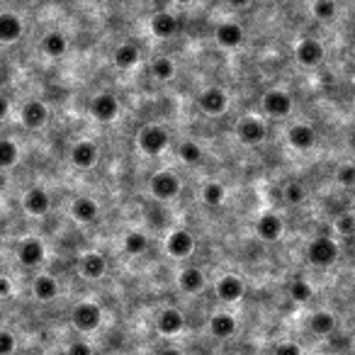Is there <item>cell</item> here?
Here are the masks:
<instances>
[{
	"instance_id": "6da1fadb",
	"label": "cell",
	"mask_w": 355,
	"mask_h": 355,
	"mask_svg": "<svg viewBox=\"0 0 355 355\" xmlns=\"http://www.w3.org/2000/svg\"><path fill=\"white\" fill-rule=\"evenodd\" d=\"M168 146H170V134L168 129L161 127V124H146V127L139 129V134H136V149L146 156L163 154Z\"/></svg>"
},
{
	"instance_id": "7a4b0ae2",
	"label": "cell",
	"mask_w": 355,
	"mask_h": 355,
	"mask_svg": "<svg viewBox=\"0 0 355 355\" xmlns=\"http://www.w3.org/2000/svg\"><path fill=\"white\" fill-rule=\"evenodd\" d=\"M149 190H151V195L161 202L175 200V197L181 195V178L175 173H170V170H159V173L151 175Z\"/></svg>"
},
{
	"instance_id": "3957f363",
	"label": "cell",
	"mask_w": 355,
	"mask_h": 355,
	"mask_svg": "<svg viewBox=\"0 0 355 355\" xmlns=\"http://www.w3.org/2000/svg\"><path fill=\"white\" fill-rule=\"evenodd\" d=\"M268 136V127L261 117H253V114H246V117L239 119L236 124V139L241 141L243 146H261Z\"/></svg>"
},
{
	"instance_id": "277c9868",
	"label": "cell",
	"mask_w": 355,
	"mask_h": 355,
	"mask_svg": "<svg viewBox=\"0 0 355 355\" xmlns=\"http://www.w3.org/2000/svg\"><path fill=\"white\" fill-rule=\"evenodd\" d=\"M103 321V309L98 307L95 302H81L73 307L71 312V324L76 326L81 334H90L95 331Z\"/></svg>"
},
{
	"instance_id": "5b68a950",
	"label": "cell",
	"mask_w": 355,
	"mask_h": 355,
	"mask_svg": "<svg viewBox=\"0 0 355 355\" xmlns=\"http://www.w3.org/2000/svg\"><path fill=\"white\" fill-rule=\"evenodd\" d=\"M307 258L312 265L326 268V265L336 263V258H338V243L331 236H316L314 241L307 246Z\"/></svg>"
},
{
	"instance_id": "8992f818",
	"label": "cell",
	"mask_w": 355,
	"mask_h": 355,
	"mask_svg": "<svg viewBox=\"0 0 355 355\" xmlns=\"http://www.w3.org/2000/svg\"><path fill=\"white\" fill-rule=\"evenodd\" d=\"M324 57H326L324 44H321L319 39H314V37H302V39L297 41V47H294V59H297V63L304 68L319 66V63L324 61Z\"/></svg>"
},
{
	"instance_id": "52a82bcc",
	"label": "cell",
	"mask_w": 355,
	"mask_h": 355,
	"mask_svg": "<svg viewBox=\"0 0 355 355\" xmlns=\"http://www.w3.org/2000/svg\"><path fill=\"white\" fill-rule=\"evenodd\" d=\"M256 236L265 243H275L285 232V221L278 212H263L261 216L256 219V227H253Z\"/></svg>"
},
{
	"instance_id": "ba28073f",
	"label": "cell",
	"mask_w": 355,
	"mask_h": 355,
	"mask_svg": "<svg viewBox=\"0 0 355 355\" xmlns=\"http://www.w3.org/2000/svg\"><path fill=\"white\" fill-rule=\"evenodd\" d=\"M261 108H263V112L270 114V117H287L294 108V100L287 90L273 88V90H268V93L263 95Z\"/></svg>"
},
{
	"instance_id": "9c48e42d",
	"label": "cell",
	"mask_w": 355,
	"mask_h": 355,
	"mask_svg": "<svg viewBox=\"0 0 355 355\" xmlns=\"http://www.w3.org/2000/svg\"><path fill=\"white\" fill-rule=\"evenodd\" d=\"M197 105H200V110L205 114H212V117H216V114H224L229 108V95L224 88H216V85H210L205 88L200 95H197Z\"/></svg>"
},
{
	"instance_id": "30bf717a",
	"label": "cell",
	"mask_w": 355,
	"mask_h": 355,
	"mask_svg": "<svg viewBox=\"0 0 355 355\" xmlns=\"http://www.w3.org/2000/svg\"><path fill=\"white\" fill-rule=\"evenodd\" d=\"M90 114H93L98 122L108 124V122H114L119 114V100L117 95H112L110 90H103V93L93 95L90 100Z\"/></svg>"
},
{
	"instance_id": "8fae6325",
	"label": "cell",
	"mask_w": 355,
	"mask_h": 355,
	"mask_svg": "<svg viewBox=\"0 0 355 355\" xmlns=\"http://www.w3.org/2000/svg\"><path fill=\"white\" fill-rule=\"evenodd\" d=\"M165 253H168L170 258H178V261L190 258L192 253H195V236H192L187 229H175V232H170L168 239H165Z\"/></svg>"
},
{
	"instance_id": "7c38bea8",
	"label": "cell",
	"mask_w": 355,
	"mask_h": 355,
	"mask_svg": "<svg viewBox=\"0 0 355 355\" xmlns=\"http://www.w3.org/2000/svg\"><path fill=\"white\" fill-rule=\"evenodd\" d=\"M20 122L25 124L27 129H32V132H37V129L47 127L49 122V108L47 103H41V100H27L25 105H22L20 110Z\"/></svg>"
},
{
	"instance_id": "4fadbf2b",
	"label": "cell",
	"mask_w": 355,
	"mask_h": 355,
	"mask_svg": "<svg viewBox=\"0 0 355 355\" xmlns=\"http://www.w3.org/2000/svg\"><path fill=\"white\" fill-rule=\"evenodd\" d=\"M22 210L30 216H44L52 210V195L41 185H34L22 195Z\"/></svg>"
},
{
	"instance_id": "5bb4252c",
	"label": "cell",
	"mask_w": 355,
	"mask_h": 355,
	"mask_svg": "<svg viewBox=\"0 0 355 355\" xmlns=\"http://www.w3.org/2000/svg\"><path fill=\"white\" fill-rule=\"evenodd\" d=\"M246 39V32L239 22L227 20V22H219L214 30V41L219 44L221 49H239Z\"/></svg>"
},
{
	"instance_id": "9a60e30c",
	"label": "cell",
	"mask_w": 355,
	"mask_h": 355,
	"mask_svg": "<svg viewBox=\"0 0 355 355\" xmlns=\"http://www.w3.org/2000/svg\"><path fill=\"white\" fill-rule=\"evenodd\" d=\"M98 159H100V149H98V144H95V141L81 139V141H76V144H73V149H71V163L76 165V168H81V170L95 168Z\"/></svg>"
},
{
	"instance_id": "2e32d148",
	"label": "cell",
	"mask_w": 355,
	"mask_h": 355,
	"mask_svg": "<svg viewBox=\"0 0 355 355\" xmlns=\"http://www.w3.org/2000/svg\"><path fill=\"white\" fill-rule=\"evenodd\" d=\"M214 292L221 302L234 304V302H239V299H243V294H246V283H243L239 275L229 273V275H224V278L216 280Z\"/></svg>"
},
{
	"instance_id": "e0dca14e",
	"label": "cell",
	"mask_w": 355,
	"mask_h": 355,
	"mask_svg": "<svg viewBox=\"0 0 355 355\" xmlns=\"http://www.w3.org/2000/svg\"><path fill=\"white\" fill-rule=\"evenodd\" d=\"M287 141L297 151H312L316 146V132L312 124L297 122L287 129Z\"/></svg>"
},
{
	"instance_id": "ac0fdd59",
	"label": "cell",
	"mask_w": 355,
	"mask_h": 355,
	"mask_svg": "<svg viewBox=\"0 0 355 355\" xmlns=\"http://www.w3.org/2000/svg\"><path fill=\"white\" fill-rule=\"evenodd\" d=\"M78 273L85 280H100L108 273V261H105V256L98 251L83 253L81 261H78Z\"/></svg>"
},
{
	"instance_id": "d6986e66",
	"label": "cell",
	"mask_w": 355,
	"mask_h": 355,
	"mask_svg": "<svg viewBox=\"0 0 355 355\" xmlns=\"http://www.w3.org/2000/svg\"><path fill=\"white\" fill-rule=\"evenodd\" d=\"M17 261H20L25 268H37V265H41V263H44V243L34 236L20 241V246H17Z\"/></svg>"
},
{
	"instance_id": "ffe728a7",
	"label": "cell",
	"mask_w": 355,
	"mask_h": 355,
	"mask_svg": "<svg viewBox=\"0 0 355 355\" xmlns=\"http://www.w3.org/2000/svg\"><path fill=\"white\" fill-rule=\"evenodd\" d=\"M183 326H185V316L181 314V309H175V307L161 309L159 316H156V329H159V334H163V336L181 334Z\"/></svg>"
},
{
	"instance_id": "44dd1931",
	"label": "cell",
	"mask_w": 355,
	"mask_h": 355,
	"mask_svg": "<svg viewBox=\"0 0 355 355\" xmlns=\"http://www.w3.org/2000/svg\"><path fill=\"white\" fill-rule=\"evenodd\" d=\"M71 216L78 221V224H93V221H98V216H100V205L90 195H81L73 200Z\"/></svg>"
},
{
	"instance_id": "7402d4cb",
	"label": "cell",
	"mask_w": 355,
	"mask_h": 355,
	"mask_svg": "<svg viewBox=\"0 0 355 355\" xmlns=\"http://www.w3.org/2000/svg\"><path fill=\"white\" fill-rule=\"evenodd\" d=\"M25 34V22L15 12H0V41L12 44Z\"/></svg>"
},
{
	"instance_id": "603a6c76",
	"label": "cell",
	"mask_w": 355,
	"mask_h": 355,
	"mask_svg": "<svg viewBox=\"0 0 355 355\" xmlns=\"http://www.w3.org/2000/svg\"><path fill=\"white\" fill-rule=\"evenodd\" d=\"M39 52L49 59H61L68 52V39L63 32H47L39 41Z\"/></svg>"
},
{
	"instance_id": "cb8c5ba5",
	"label": "cell",
	"mask_w": 355,
	"mask_h": 355,
	"mask_svg": "<svg viewBox=\"0 0 355 355\" xmlns=\"http://www.w3.org/2000/svg\"><path fill=\"white\" fill-rule=\"evenodd\" d=\"M178 30H181V22H178V17H175L173 12L163 10L151 17V32H154V37H159V39H170V37L178 34Z\"/></svg>"
},
{
	"instance_id": "d4e9b609",
	"label": "cell",
	"mask_w": 355,
	"mask_h": 355,
	"mask_svg": "<svg viewBox=\"0 0 355 355\" xmlns=\"http://www.w3.org/2000/svg\"><path fill=\"white\" fill-rule=\"evenodd\" d=\"M205 285H207L205 273H202L200 268H195V265L183 268L181 275H178V287L185 294H200L202 290H205Z\"/></svg>"
},
{
	"instance_id": "484cf974",
	"label": "cell",
	"mask_w": 355,
	"mask_h": 355,
	"mask_svg": "<svg viewBox=\"0 0 355 355\" xmlns=\"http://www.w3.org/2000/svg\"><path fill=\"white\" fill-rule=\"evenodd\" d=\"M112 59H114V66H117L119 71H132V68L141 61V52H139V47H136V44L124 41V44H119V47L114 49Z\"/></svg>"
},
{
	"instance_id": "4316f807",
	"label": "cell",
	"mask_w": 355,
	"mask_h": 355,
	"mask_svg": "<svg viewBox=\"0 0 355 355\" xmlns=\"http://www.w3.org/2000/svg\"><path fill=\"white\" fill-rule=\"evenodd\" d=\"M32 292H34V297L39 299V302H52V299L59 297V283L57 278H52V275L41 273L34 278V283H32Z\"/></svg>"
},
{
	"instance_id": "83f0119b",
	"label": "cell",
	"mask_w": 355,
	"mask_h": 355,
	"mask_svg": "<svg viewBox=\"0 0 355 355\" xmlns=\"http://www.w3.org/2000/svg\"><path fill=\"white\" fill-rule=\"evenodd\" d=\"M236 329H239L236 319L232 314H227V312H219V314H214L210 319V331L216 338H232L236 334Z\"/></svg>"
},
{
	"instance_id": "f1b7e54d",
	"label": "cell",
	"mask_w": 355,
	"mask_h": 355,
	"mask_svg": "<svg viewBox=\"0 0 355 355\" xmlns=\"http://www.w3.org/2000/svg\"><path fill=\"white\" fill-rule=\"evenodd\" d=\"M336 326H338V321H336V316L331 314V312H326V309H319V312H314V314L309 316V329L314 331L316 336L336 334Z\"/></svg>"
},
{
	"instance_id": "f546056e",
	"label": "cell",
	"mask_w": 355,
	"mask_h": 355,
	"mask_svg": "<svg viewBox=\"0 0 355 355\" xmlns=\"http://www.w3.org/2000/svg\"><path fill=\"white\" fill-rule=\"evenodd\" d=\"M122 248L127 256H141V253L149 251V236L144 232H127L122 239Z\"/></svg>"
},
{
	"instance_id": "4dcf8cb0",
	"label": "cell",
	"mask_w": 355,
	"mask_h": 355,
	"mask_svg": "<svg viewBox=\"0 0 355 355\" xmlns=\"http://www.w3.org/2000/svg\"><path fill=\"white\" fill-rule=\"evenodd\" d=\"M202 202H205L207 207H221L224 205V200H227V187L221 185V183L216 181H210L202 185V192H200Z\"/></svg>"
},
{
	"instance_id": "1f68e13d",
	"label": "cell",
	"mask_w": 355,
	"mask_h": 355,
	"mask_svg": "<svg viewBox=\"0 0 355 355\" xmlns=\"http://www.w3.org/2000/svg\"><path fill=\"white\" fill-rule=\"evenodd\" d=\"M175 73H178V66H175L173 59H168V57H156L154 61H151V76H154L156 81H161V83L173 81Z\"/></svg>"
},
{
	"instance_id": "d6a6232c",
	"label": "cell",
	"mask_w": 355,
	"mask_h": 355,
	"mask_svg": "<svg viewBox=\"0 0 355 355\" xmlns=\"http://www.w3.org/2000/svg\"><path fill=\"white\" fill-rule=\"evenodd\" d=\"M175 154H178V159L183 161V163L185 165H197L202 161V146L197 144V141H181V144H178V149H175Z\"/></svg>"
},
{
	"instance_id": "836d02e7",
	"label": "cell",
	"mask_w": 355,
	"mask_h": 355,
	"mask_svg": "<svg viewBox=\"0 0 355 355\" xmlns=\"http://www.w3.org/2000/svg\"><path fill=\"white\" fill-rule=\"evenodd\" d=\"M20 161V146L12 139H0V170H8Z\"/></svg>"
},
{
	"instance_id": "e575fe53",
	"label": "cell",
	"mask_w": 355,
	"mask_h": 355,
	"mask_svg": "<svg viewBox=\"0 0 355 355\" xmlns=\"http://www.w3.org/2000/svg\"><path fill=\"white\" fill-rule=\"evenodd\" d=\"M312 15L321 22H331L338 15V6L336 0H312Z\"/></svg>"
},
{
	"instance_id": "d590c367",
	"label": "cell",
	"mask_w": 355,
	"mask_h": 355,
	"mask_svg": "<svg viewBox=\"0 0 355 355\" xmlns=\"http://www.w3.org/2000/svg\"><path fill=\"white\" fill-rule=\"evenodd\" d=\"M290 297H292L294 302L304 304V302H309V299L314 297V287H312L307 280L297 278V280H292V285H290Z\"/></svg>"
},
{
	"instance_id": "8d00e7d4",
	"label": "cell",
	"mask_w": 355,
	"mask_h": 355,
	"mask_svg": "<svg viewBox=\"0 0 355 355\" xmlns=\"http://www.w3.org/2000/svg\"><path fill=\"white\" fill-rule=\"evenodd\" d=\"M304 200H307V187H304L302 183H297V181L287 183V187H285V202H287V205H292V207H299Z\"/></svg>"
},
{
	"instance_id": "74e56055",
	"label": "cell",
	"mask_w": 355,
	"mask_h": 355,
	"mask_svg": "<svg viewBox=\"0 0 355 355\" xmlns=\"http://www.w3.org/2000/svg\"><path fill=\"white\" fill-rule=\"evenodd\" d=\"M334 229L341 236H355V214L353 212H343V214L336 216Z\"/></svg>"
},
{
	"instance_id": "f35d334b",
	"label": "cell",
	"mask_w": 355,
	"mask_h": 355,
	"mask_svg": "<svg viewBox=\"0 0 355 355\" xmlns=\"http://www.w3.org/2000/svg\"><path fill=\"white\" fill-rule=\"evenodd\" d=\"M334 175L341 187H355V163H341Z\"/></svg>"
},
{
	"instance_id": "ab89813d",
	"label": "cell",
	"mask_w": 355,
	"mask_h": 355,
	"mask_svg": "<svg viewBox=\"0 0 355 355\" xmlns=\"http://www.w3.org/2000/svg\"><path fill=\"white\" fill-rule=\"evenodd\" d=\"M17 348V338L10 331H0V355H12Z\"/></svg>"
},
{
	"instance_id": "60d3db41",
	"label": "cell",
	"mask_w": 355,
	"mask_h": 355,
	"mask_svg": "<svg viewBox=\"0 0 355 355\" xmlns=\"http://www.w3.org/2000/svg\"><path fill=\"white\" fill-rule=\"evenodd\" d=\"M66 355H95V353L90 348V343H85V341H73L66 348Z\"/></svg>"
},
{
	"instance_id": "b9f144b4",
	"label": "cell",
	"mask_w": 355,
	"mask_h": 355,
	"mask_svg": "<svg viewBox=\"0 0 355 355\" xmlns=\"http://www.w3.org/2000/svg\"><path fill=\"white\" fill-rule=\"evenodd\" d=\"M273 355H302V348L292 341H285V343H278L273 350Z\"/></svg>"
},
{
	"instance_id": "7bdbcfd3",
	"label": "cell",
	"mask_w": 355,
	"mask_h": 355,
	"mask_svg": "<svg viewBox=\"0 0 355 355\" xmlns=\"http://www.w3.org/2000/svg\"><path fill=\"white\" fill-rule=\"evenodd\" d=\"M12 294V280L0 275V299H8Z\"/></svg>"
},
{
	"instance_id": "ee69618b",
	"label": "cell",
	"mask_w": 355,
	"mask_h": 355,
	"mask_svg": "<svg viewBox=\"0 0 355 355\" xmlns=\"http://www.w3.org/2000/svg\"><path fill=\"white\" fill-rule=\"evenodd\" d=\"M8 114H10V100L6 95H0V122L8 119Z\"/></svg>"
},
{
	"instance_id": "f6af8a7d",
	"label": "cell",
	"mask_w": 355,
	"mask_h": 355,
	"mask_svg": "<svg viewBox=\"0 0 355 355\" xmlns=\"http://www.w3.org/2000/svg\"><path fill=\"white\" fill-rule=\"evenodd\" d=\"M229 8H234V10H246V8H251L253 0H227Z\"/></svg>"
},
{
	"instance_id": "bcb514c9",
	"label": "cell",
	"mask_w": 355,
	"mask_h": 355,
	"mask_svg": "<svg viewBox=\"0 0 355 355\" xmlns=\"http://www.w3.org/2000/svg\"><path fill=\"white\" fill-rule=\"evenodd\" d=\"M159 355H183V353H181V350H178V348H163Z\"/></svg>"
},
{
	"instance_id": "7dc6e473",
	"label": "cell",
	"mask_w": 355,
	"mask_h": 355,
	"mask_svg": "<svg viewBox=\"0 0 355 355\" xmlns=\"http://www.w3.org/2000/svg\"><path fill=\"white\" fill-rule=\"evenodd\" d=\"M175 3H181V6H190L192 0H175Z\"/></svg>"
},
{
	"instance_id": "c3c4849f",
	"label": "cell",
	"mask_w": 355,
	"mask_h": 355,
	"mask_svg": "<svg viewBox=\"0 0 355 355\" xmlns=\"http://www.w3.org/2000/svg\"><path fill=\"white\" fill-rule=\"evenodd\" d=\"M353 90H355V76H353Z\"/></svg>"
},
{
	"instance_id": "681fc988",
	"label": "cell",
	"mask_w": 355,
	"mask_h": 355,
	"mask_svg": "<svg viewBox=\"0 0 355 355\" xmlns=\"http://www.w3.org/2000/svg\"><path fill=\"white\" fill-rule=\"evenodd\" d=\"M124 3H132V0H124Z\"/></svg>"
}]
</instances>
